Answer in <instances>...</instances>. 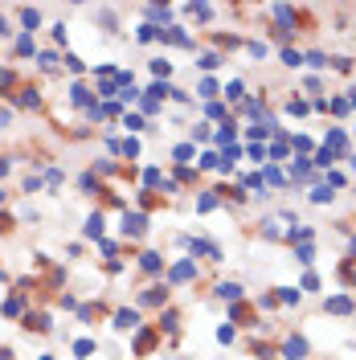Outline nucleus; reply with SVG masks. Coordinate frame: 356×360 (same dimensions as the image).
<instances>
[{"instance_id": "1", "label": "nucleus", "mask_w": 356, "mask_h": 360, "mask_svg": "<svg viewBox=\"0 0 356 360\" xmlns=\"http://www.w3.org/2000/svg\"><path fill=\"white\" fill-rule=\"evenodd\" d=\"M303 352H307L303 340H291V344H286V356H291V360H303Z\"/></svg>"}, {"instance_id": "3", "label": "nucleus", "mask_w": 356, "mask_h": 360, "mask_svg": "<svg viewBox=\"0 0 356 360\" xmlns=\"http://www.w3.org/2000/svg\"><path fill=\"white\" fill-rule=\"evenodd\" d=\"M237 295H242V287H234V283L221 287V299H237Z\"/></svg>"}, {"instance_id": "2", "label": "nucleus", "mask_w": 356, "mask_h": 360, "mask_svg": "<svg viewBox=\"0 0 356 360\" xmlns=\"http://www.w3.org/2000/svg\"><path fill=\"white\" fill-rule=\"evenodd\" d=\"M143 229V217L140 213H127V234H140Z\"/></svg>"}, {"instance_id": "4", "label": "nucleus", "mask_w": 356, "mask_h": 360, "mask_svg": "<svg viewBox=\"0 0 356 360\" xmlns=\"http://www.w3.org/2000/svg\"><path fill=\"white\" fill-rule=\"evenodd\" d=\"M119 328H135V315H131V311H119Z\"/></svg>"}, {"instance_id": "5", "label": "nucleus", "mask_w": 356, "mask_h": 360, "mask_svg": "<svg viewBox=\"0 0 356 360\" xmlns=\"http://www.w3.org/2000/svg\"><path fill=\"white\" fill-rule=\"evenodd\" d=\"M189 274H192V266H189V262H180L176 270H172V278H189Z\"/></svg>"}]
</instances>
